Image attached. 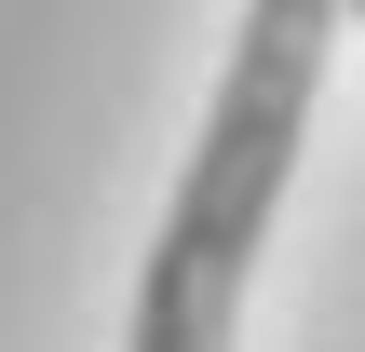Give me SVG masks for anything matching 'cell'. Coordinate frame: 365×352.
Masks as SVG:
<instances>
[{
    "mask_svg": "<svg viewBox=\"0 0 365 352\" xmlns=\"http://www.w3.org/2000/svg\"><path fill=\"white\" fill-rule=\"evenodd\" d=\"M230 326H244V271L149 258V271H135V339L122 352H230Z\"/></svg>",
    "mask_w": 365,
    "mask_h": 352,
    "instance_id": "cell-2",
    "label": "cell"
},
{
    "mask_svg": "<svg viewBox=\"0 0 365 352\" xmlns=\"http://www.w3.org/2000/svg\"><path fill=\"white\" fill-rule=\"evenodd\" d=\"M339 0H244L230 27V68H217V109L190 136V176L163 203V244L149 258H190V271H257L271 244V203L298 176V136H312V95H325V54H339Z\"/></svg>",
    "mask_w": 365,
    "mask_h": 352,
    "instance_id": "cell-1",
    "label": "cell"
},
{
    "mask_svg": "<svg viewBox=\"0 0 365 352\" xmlns=\"http://www.w3.org/2000/svg\"><path fill=\"white\" fill-rule=\"evenodd\" d=\"M339 14H352V27H365V0H339Z\"/></svg>",
    "mask_w": 365,
    "mask_h": 352,
    "instance_id": "cell-3",
    "label": "cell"
}]
</instances>
